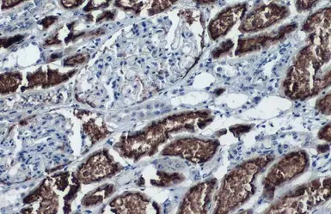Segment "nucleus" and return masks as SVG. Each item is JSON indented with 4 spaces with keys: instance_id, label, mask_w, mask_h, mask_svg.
<instances>
[{
    "instance_id": "nucleus-1",
    "label": "nucleus",
    "mask_w": 331,
    "mask_h": 214,
    "mask_svg": "<svg viewBox=\"0 0 331 214\" xmlns=\"http://www.w3.org/2000/svg\"><path fill=\"white\" fill-rule=\"evenodd\" d=\"M84 57H83V56H80V55H78V57H73V58H71V59H70L69 60H67L66 61V63L67 62H69L68 64H71V65H72V64H77V63H82V62H84Z\"/></svg>"
}]
</instances>
